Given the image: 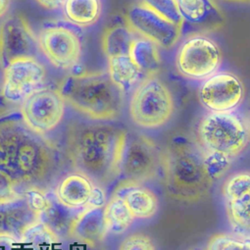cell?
Here are the masks:
<instances>
[{
	"label": "cell",
	"mask_w": 250,
	"mask_h": 250,
	"mask_svg": "<svg viewBox=\"0 0 250 250\" xmlns=\"http://www.w3.org/2000/svg\"><path fill=\"white\" fill-rule=\"evenodd\" d=\"M56 164L53 146L32 131L23 119L0 118V172L17 186L43 182Z\"/></svg>",
	"instance_id": "1"
},
{
	"label": "cell",
	"mask_w": 250,
	"mask_h": 250,
	"mask_svg": "<svg viewBox=\"0 0 250 250\" xmlns=\"http://www.w3.org/2000/svg\"><path fill=\"white\" fill-rule=\"evenodd\" d=\"M127 133L111 126L92 125L83 128L73 138L72 156L79 172L99 187L120 176Z\"/></svg>",
	"instance_id": "2"
},
{
	"label": "cell",
	"mask_w": 250,
	"mask_h": 250,
	"mask_svg": "<svg viewBox=\"0 0 250 250\" xmlns=\"http://www.w3.org/2000/svg\"><path fill=\"white\" fill-rule=\"evenodd\" d=\"M161 170L167 192L180 201L201 199L213 183L204 167L202 147L188 140L173 142L163 153Z\"/></svg>",
	"instance_id": "3"
},
{
	"label": "cell",
	"mask_w": 250,
	"mask_h": 250,
	"mask_svg": "<svg viewBox=\"0 0 250 250\" xmlns=\"http://www.w3.org/2000/svg\"><path fill=\"white\" fill-rule=\"evenodd\" d=\"M58 91L64 101L92 120H115L123 110L124 93L108 73L70 75L61 82Z\"/></svg>",
	"instance_id": "4"
},
{
	"label": "cell",
	"mask_w": 250,
	"mask_h": 250,
	"mask_svg": "<svg viewBox=\"0 0 250 250\" xmlns=\"http://www.w3.org/2000/svg\"><path fill=\"white\" fill-rule=\"evenodd\" d=\"M197 136L200 146L234 158L246 147L249 141L247 124L232 112H211L200 122Z\"/></svg>",
	"instance_id": "5"
},
{
	"label": "cell",
	"mask_w": 250,
	"mask_h": 250,
	"mask_svg": "<svg viewBox=\"0 0 250 250\" xmlns=\"http://www.w3.org/2000/svg\"><path fill=\"white\" fill-rule=\"evenodd\" d=\"M175 111L174 97L167 84L148 75L135 88L129 105L132 121L144 129H158L166 125Z\"/></svg>",
	"instance_id": "6"
},
{
	"label": "cell",
	"mask_w": 250,
	"mask_h": 250,
	"mask_svg": "<svg viewBox=\"0 0 250 250\" xmlns=\"http://www.w3.org/2000/svg\"><path fill=\"white\" fill-rule=\"evenodd\" d=\"M223 53L216 42L206 36L188 38L179 47L176 66L179 72L192 80H206L217 73Z\"/></svg>",
	"instance_id": "7"
},
{
	"label": "cell",
	"mask_w": 250,
	"mask_h": 250,
	"mask_svg": "<svg viewBox=\"0 0 250 250\" xmlns=\"http://www.w3.org/2000/svg\"><path fill=\"white\" fill-rule=\"evenodd\" d=\"M163 153L152 140L145 136H127L125 145L120 175L123 180L137 184L154 179L162 168Z\"/></svg>",
	"instance_id": "8"
},
{
	"label": "cell",
	"mask_w": 250,
	"mask_h": 250,
	"mask_svg": "<svg viewBox=\"0 0 250 250\" xmlns=\"http://www.w3.org/2000/svg\"><path fill=\"white\" fill-rule=\"evenodd\" d=\"M65 101L58 89L40 88L22 102L23 121L35 133L44 136L53 131L64 117Z\"/></svg>",
	"instance_id": "9"
},
{
	"label": "cell",
	"mask_w": 250,
	"mask_h": 250,
	"mask_svg": "<svg viewBox=\"0 0 250 250\" xmlns=\"http://www.w3.org/2000/svg\"><path fill=\"white\" fill-rule=\"evenodd\" d=\"M2 95L12 103L23 102L43 83L46 77L44 66L36 57L12 61L4 69Z\"/></svg>",
	"instance_id": "10"
},
{
	"label": "cell",
	"mask_w": 250,
	"mask_h": 250,
	"mask_svg": "<svg viewBox=\"0 0 250 250\" xmlns=\"http://www.w3.org/2000/svg\"><path fill=\"white\" fill-rule=\"evenodd\" d=\"M245 87L233 73L218 72L201 83L198 97L201 104L211 112H232L242 102Z\"/></svg>",
	"instance_id": "11"
},
{
	"label": "cell",
	"mask_w": 250,
	"mask_h": 250,
	"mask_svg": "<svg viewBox=\"0 0 250 250\" xmlns=\"http://www.w3.org/2000/svg\"><path fill=\"white\" fill-rule=\"evenodd\" d=\"M128 28L142 38L166 49L174 47L182 36V28L162 18L143 2L130 8Z\"/></svg>",
	"instance_id": "12"
},
{
	"label": "cell",
	"mask_w": 250,
	"mask_h": 250,
	"mask_svg": "<svg viewBox=\"0 0 250 250\" xmlns=\"http://www.w3.org/2000/svg\"><path fill=\"white\" fill-rule=\"evenodd\" d=\"M39 41L22 17H10L0 26V66L4 69L14 60L36 57Z\"/></svg>",
	"instance_id": "13"
},
{
	"label": "cell",
	"mask_w": 250,
	"mask_h": 250,
	"mask_svg": "<svg viewBox=\"0 0 250 250\" xmlns=\"http://www.w3.org/2000/svg\"><path fill=\"white\" fill-rule=\"evenodd\" d=\"M39 48L56 68L69 70L75 67L82 55L80 38L65 27L44 29L39 38Z\"/></svg>",
	"instance_id": "14"
},
{
	"label": "cell",
	"mask_w": 250,
	"mask_h": 250,
	"mask_svg": "<svg viewBox=\"0 0 250 250\" xmlns=\"http://www.w3.org/2000/svg\"><path fill=\"white\" fill-rule=\"evenodd\" d=\"M113 194L123 198L135 219H149L158 210L156 194L143 184L122 180Z\"/></svg>",
	"instance_id": "15"
},
{
	"label": "cell",
	"mask_w": 250,
	"mask_h": 250,
	"mask_svg": "<svg viewBox=\"0 0 250 250\" xmlns=\"http://www.w3.org/2000/svg\"><path fill=\"white\" fill-rule=\"evenodd\" d=\"M95 184L86 176L77 173L64 178L56 188V196L61 203L74 209L89 207Z\"/></svg>",
	"instance_id": "16"
},
{
	"label": "cell",
	"mask_w": 250,
	"mask_h": 250,
	"mask_svg": "<svg viewBox=\"0 0 250 250\" xmlns=\"http://www.w3.org/2000/svg\"><path fill=\"white\" fill-rule=\"evenodd\" d=\"M107 233L104 207H101L83 209L74 223L71 235L80 242L94 246L102 242Z\"/></svg>",
	"instance_id": "17"
},
{
	"label": "cell",
	"mask_w": 250,
	"mask_h": 250,
	"mask_svg": "<svg viewBox=\"0 0 250 250\" xmlns=\"http://www.w3.org/2000/svg\"><path fill=\"white\" fill-rule=\"evenodd\" d=\"M80 213L78 209L70 208L61 203L56 195L48 193L47 205L37 216V219L47 226L60 238L71 235L74 223Z\"/></svg>",
	"instance_id": "18"
},
{
	"label": "cell",
	"mask_w": 250,
	"mask_h": 250,
	"mask_svg": "<svg viewBox=\"0 0 250 250\" xmlns=\"http://www.w3.org/2000/svg\"><path fill=\"white\" fill-rule=\"evenodd\" d=\"M185 23L198 28H216L222 22L220 10L212 0H176Z\"/></svg>",
	"instance_id": "19"
},
{
	"label": "cell",
	"mask_w": 250,
	"mask_h": 250,
	"mask_svg": "<svg viewBox=\"0 0 250 250\" xmlns=\"http://www.w3.org/2000/svg\"><path fill=\"white\" fill-rule=\"evenodd\" d=\"M107 61L108 75L123 93L130 91L140 81L143 72L135 64L131 55L113 57Z\"/></svg>",
	"instance_id": "20"
},
{
	"label": "cell",
	"mask_w": 250,
	"mask_h": 250,
	"mask_svg": "<svg viewBox=\"0 0 250 250\" xmlns=\"http://www.w3.org/2000/svg\"><path fill=\"white\" fill-rule=\"evenodd\" d=\"M20 242L22 250H56L59 237L37 219L24 229Z\"/></svg>",
	"instance_id": "21"
},
{
	"label": "cell",
	"mask_w": 250,
	"mask_h": 250,
	"mask_svg": "<svg viewBox=\"0 0 250 250\" xmlns=\"http://www.w3.org/2000/svg\"><path fill=\"white\" fill-rule=\"evenodd\" d=\"M100 0H66L64 13L72 24L86 28L94 25L101 15Z\"/></svg>",
	"instance_id": "22"
},
{
	"label": "cell",
	"mask_w": 250,
	"mask_h": 250,
	"mask_svg": "<svg viewBox=\"0 0 250 250\" xmlns=\"http://www.w3.org/2000/svg\"><path fill=\"white\" fill-rule=\"evenodd\" d=\"M135 38L133 32L125 26L108 28L102 36V49L107 59L131 55V48Z\"/></svg>",
	"instance_id": "23"
},
{
	"label": "cell",
	"mask_w": 250,
	"mask_h": 250,
	"mask_svg": "<svg viewBox=\"0 0 250 250\" xmlns=\"http://www.w3.org/2000/svg\"><path fill=\"white\" fill-rule=\"evenodd\" d=\"M104 215L108 232L114 234H121L126 231L135 220L126 202L115 194H112L104 206Z\"/></svg>",
	"instance_id": "24"
},
{
	"label": "cell",
	"mask_w": 250,
	"mask_h": 250,
	"mask_svg": "<svg viewBox=\"0 0 250 250\" xmlns=\"http://www.w3.org/2000/svg\"><path fill=\"white\" fill-rule=\"evenodd\" d=\"M131 57L142 72L150 75H153L161 64V56L157 45L144 38L134 40Z\"/></svg>",
	"instance_id": "25"
},
{
	"label": "cell",
	"mask_w": 250,
	"mask_h": 250,
	"mask_svg": "<svg viewBox=\"0 0 250 250\" xmlns=\"http://www.w3.org/2000/svg\"><path fill=\"white\" fill-rule=\"evenodd\" d=\"M226 207L233 229L241 234H250V191L238 200L226 204Z\"/></svg>",
	"instance_id": "26"
},
{
	"label": "cell",
	"mask_w": 250,
	"mask_h": 250,
	"mask_svg": "<svg viewBox=\"0 0 250 250\" xmlns=\"http://www.w3.org/2000/svg\"><path fill=\"white\" fill-rule=\"evenodd\" d=\"M250 191V173H237L229 177L223 186L226 204L232 203Z\"/></svg>",
	"instance_id": "27"
},
{
	"label": "cell",
	"mask_w": 250,
	"mask_h": 250,
	"mask_svg": "<svg viewBox=\"0 0 250 250\" xmlns=\"http://www.w3.org/2000/svg\"><path fill=\"white\" fill-rule=\"evenodd\" d=\"M143 3L162 18L183 29L185 22L180 14L176 0H143Z\"/></svg>",
	"instance_id": "28"
},
{
	"label": "cell",
	"mask_w": 250,
	"mask_h": 250,
	"mask_svg": "<svg viewBox=\"0 0 250 250\" xmlns=\"http://www.w3.org/2000/svg\"><path fill=\"white\" fill-rule=\"evenodd\" d=\"M231 160L232 158L227 155L203 149L204 167L212 182L221 179L226 174L231 165Z\"/></svg>",
	"instance_id": "29"
},
{
	"label": "cell",
	"mask_w": 250,
	"mask_h": 250,
	"mask_svg": "<svg viewBox=\"0 0 250 250\" xmlns=\"http://www.w3.org/2000/svg\"><path fill=\"white\" fill-rule=\"evenodd\" d=\"M207 250H250V238L228 233L216 234L209 240Z\"/></svg>",
	"instance_id": "30"
},
{
	"label": "cell",
	"mask_w": 250,
	"mask_h": 250,
	"mask_svg": "<svg viewBox=\"0 0 250 250\" xmlns=\"http://www.w3.org/2000/svg\"><path fill=\"white\" fill-rule=\"evenodd\" d=\"M17 187L12 179L0 172V206L11 204L24 198V194L18 192Z\"/></svg>",
	"instance_id": "31"
},
{
	"label": "cell",
	"mask_w": 250,
	"mask_h": 250,
	"mask_svg": "<svg viewBox=\"0 0 250 250\" xmlns=\"http://www.w3.org/2000/svg\"><path fill=\"white\" fill-rule=\"evenodd\" d=\"M119 250H155V245L148 235L133 233L122 241Z\"/></svg>",
	"instance_id": "32"
},
{
	"label": "cell",
	"mask_w": 250,
	"mask_h": 250,
	"mask_svg": "<svg viewBox=\"0 0 250 250\" xmlns=\"http://www.w3.org/2000/svg\"><path fill=\"white\" fill-rule=\"evenodd\" d=\"M24 196L28 206L37 216L44 210L48 202V193L42 191L38 188H31L26 190Z\"/></svg>",
	"instance_id": "33"
},
{
	"label": "cell",
	"mask_w": 250,
	"mask_h": 250,
	"mask_svg": "<svg viewBox=\"0 0 250 250\" xmlns=\"http://www.w3.org/2000/svg\"><path fill=\"white\" fill-rule=\"evenodd\" d=\"M0 250H22L20 238L7 233H0Z\"/></svg>",
	"instance_id": "34"
},
{
	"label": "cell",
	"mask_w": 250,
	"mask_h": 250,
	"mask_svg": "<svg viewBox=\"0 0 250 250\" xmlns=\"http://www.w3.org/2000/svg\"><path fill=\"white\" fill-rule=\"evenodd\" d=\"M38 3L48 10H56L64 6L66 0H37Z\"/></svg>",
	"instance_id": "35"
},
{
	"label": "cell",
	"mask_w": 250,
	"mask_h": 250,
	"mask_svg": "<svg viewBox=\"0 0 250 250\" xmlns=\"http://www.w3.org/2000/svg\"><path fill=\"white\" fill-rule=\"evenodd\" d=\"M11 0H0V18H2L9 10Z\"/></svg>",
	"instance_id": "36"
},
{
	"label": "cell",
	"mask_w": 250,
	"mask_h": 250,
	"mask_svg": "<svg viewBox=\"0 0 250 250\" xmlns=\"http://www.w3.org/2000/svg\"><path fill=\"white\" fill-rule=\"evenodd\" d=\"M229 2H239V3H250V0H226Z\"/></svg>",
	"instance_id": "37"
},
{
	"label": "cell",
	"mask_w": 250,
	"mask_h": 250,
	"mask_svg": "<svg viewBox=\"0 0 250 250\" xmlns=\"http://www.w3.org/2000/svg\"><path fill=\"white\" fill-rule=\"evenodd\" d=\"M247 128H248V131H249V136H250V114H249V117H248V121H247Z\"/></svg>",
	"instance_id": "38"
}]
</instances>
